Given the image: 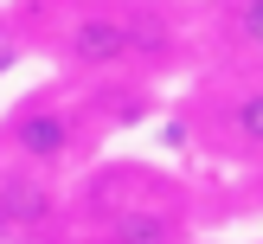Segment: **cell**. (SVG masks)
Masks as SVG:
<instances>
[{"instance_id": "5", "label": "cell", "mask_w": 263, "mask_h": 244, "mask_svg": "<svg viewBox=\"0 0 263 244\" xmlns=\"http://www.w3.org/2000/svg\"><path fill=\"white\" fill-rule=\"evenodd\" d=\"M122 26H128V58H154L161 64L174 51V26L161 13H122Z\"/></svg>"}, {"instance_id": "6", "label": "cell", "mask_w": 263, "mask_h": 244, "mask_svg": "<svg viewBox=\"0 0 263 244\" xmlns=\"http://www.w3.org/2000/svg\"><path fill=\"white\" fill-rule=\"evenodd\" d=\"M231 128H238V141H244V148H257V141H263V97H257V90L231 103Z\"/></svg>"}, {"instance_id": "2", "label": "cell", "mask_w": 263, "mask_h": 244, "mask_svg": "<svg viewBox=\"0 0 263 244\" xmlns=\"http://www.w3.org/2000/svg\"><path fill=\"white\" fill-rule=\"evenodd\" d=\"M13 148H20L26 161H64V154L77 148L71 109H26L20 122H13Z\"/></svg>"}, {"instance_id": "8", "label": "cell", "mask_w": 263, "mask_h": 244, "mask_svg": "<svg viewBox=\"0 0 263 244\" xmlns=\"http://www.w3.org/2000/svg\"><path fill=\"white\" fill-rule=\"evenodd\" d=\"M0 244H13V231H7V218H0Z\"/></svg>"}, {"instance_id": "7", "label": "cell", "mask_w": 263, "mask_h": 244, "mask_svg": "<svg viewBox=\"0 0 263 244\" xmlns=\"http://www.w3.org/2000/svg\"><path fill=\"white\" fill-rule=\"evenodd\" d=\"M257 0H231V32H238V45H257L263 39V20H257Z\"/></svg>"}, {"instance_id": "4", "label": "cell", "mask_w": 263, "mask_h": 244, "mask_svg": "<svg viewBox=\"0 0 263 244\" xmlns=\"http://www.w3.org/2000/svg\"><path fill=\"white\" fill-rule=\"evenodd\" d=\"M97 244H180V218L154 212V205H135V212H122Z\"/></svg>"}, {"instance_id": "1", "label": "cell", "mask_w": 263, "mask_h": 244, "mask_svg": "<svg viewBox=\"0 0 263 244\" xmlns=\"http://www.w3.org/2000/svg\"><path fill=\"white\" fill-rule=\"evenodd\" d=\"M128 58V26L122 13H84V20L71 26V64H84V71H109V64Z\"/></svg>"}, {"instance_id": "3", "label": "cell", "mask_w": 263, "mask_h": 244, "mask_svg": "<svg viewBox=\"0 0 263 244\" xmlns=\"http://www.w3.org/2000/svg\"><path fill=\"white\" fill-rule=\"evenodd\" d=\"M51 212H58V199H51L45 180H32V174H7V180H0V218H7L13 238H26V231H45V225H51Z\"/></svg>"}]
</instances>
